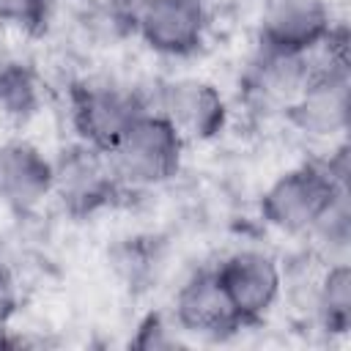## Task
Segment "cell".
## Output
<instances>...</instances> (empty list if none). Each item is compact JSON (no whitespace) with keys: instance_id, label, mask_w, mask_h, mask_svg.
Masks as SVG:
<instances>
[{"instance_id":"obj_1","label":"cell","mask_w":351,"mask_h":351,"mask_svg":"<svg viewBox=\"0 0 351 351\" xmlns=\"http://www.w3.org/2000/svg\"><path fill=\"white\" fill-rule=\"evenodd\" d=\"M186 140L156 110H145L112 148H107L110 170L118 186L145 189L176 176L184 159Z\"/></svg>"},{"instance_id":"obj_2","label":"cell","mask_w":351,"mask_h":351,"mask_svg":"<svg viewBox=\"0 0 351 351\" xmlns=\"http://www.w3.org/2000/svg\"><path fill=\"white\" fill-rule=\"evenodd\" d=\"M348 186L337 184L324 162H304L280 173L261 195V217L285 236H304L329 200Z\"/></svg>"},{"instance_id":"obj_3","label":"cell","mask_w":351,"mask_h":351,"mask_svg":"<svg viewBox=\"0 0 351 351\" xmlns=\"http://www.w3.org/2000/svg\"><path fill=\"white\" fill-rule=\"evenodd\" d=\"M69 107L77 140L107 151L145 110H151V101L137 88L112 80H85L71 88Z\"/></svg>"},{"instance_id":"obj_4","label":"cell","mask_w":351,"mask_h":351,"mask_svg":"<svg viewBox=\"0 0 351 351\" xmlns=\"http://www.w3.org/2000/svg\"><path fill=\"white\" fill-rule=\"evenodd\" d=\"M214 271L241 326L266 318L285 288L277 258L255 247L233 250L214 266Z\"/></svg>"},{"instance_id":"obj_5","label":"cell","mask_w":351,"mask_h":351,"mask_svg":"<svg viewBox=\"0 0 351 351\" xmlns=\"http://www.w3.org/2000/svg\"><path fill=\"white\" fill-rule=\"evenodd\" d=\"M132 30L162 58L195 55L208 33L206 0H134Z\"/></svg>"},{"instance_id":"obj_6","label":"cell","mask_w":351,"mask_h":351,"mask_svg":"<svg viewBox=\"0 0 351 351\" xmlns=\"http://www.w3.org/2000/svg\"><path fill=\"white\" fill-rule=\"evenodd\" d=\"M151 110L162 112L186 143H206L225 132L230 110L222 90L203 77H173L156 88Z\"/></svg>"},{"instance_id":"obj_7","label":"cell","mask_w":351,"mask_h":351,"mask_svg":"<svg viewBox=\"0 0 351 351\" xmlns=\"http://www.w3.org/2000/svg\"><path fill=\"white\" fill-rule=\"evenodd\" d=\"M55 192V162L27 137L0 143V203L16 214H36Z\"/></svg>"},{"instance_id":"obj_8","label":"cell","mask_w":351,"mask_h":351,"mask_svg":"<svg viewBox=\"0 0 351 351\" xmlns=\"http://www.w3.org/2000/svg\"><path fill=\"white\" fill-rule=\"evenodd\" d=\"M55 162V192L71 214H90L110 200L118 186L107 154L77 140L74 145L63 148Z\"/></svg>"},{"instance_id":"obj_9","label":"cell","mask_w":351,"mask_h":351,"mask_svg":"<svg viewBox=\"0 0 351 351\" xmlns=\"http://www.w3.org/2000/svg\"><path fill=\"white\" fill-rule=\"evenodd\" d=\"M335 30L326 0H266L258 16V44L288 52H313Z\"/></svg>"},{"instance_id":"obj_10","label":"cell","mask_w":351,"mask_h":351,"mask_svg":"<svg viewBox=\"0 0 351 351\" xmlns=\"http://www.w3.org/2000/svg\"><path fill=\"white\" fill-rule=\"evenodd\" d=\"M173 324L184 335L195 337H222L241 329L214 266L192 271L173 299Z\"/></svg>"},{"instance_id":"obj_11","label":"cell","mask_w":351,"mask_h":351,"mask_svg":"<svg viewBox=\"0 0 351 351\" xmlns=\"http://www.w3.org/2000/svg\"><path fill=\"white\" fill-rule=\"evenodd\" d=\"M313 71L315 66L310 52H288L258 44L247 69V82L258 99L288 107L299 96V90L310 82Z\"/></svg>"},{"instance_id":"obj_12","label":"cell","mask_w":351,"mask_h":351,"mask_svg":"<svg viewBox=\"0 0 351 351\" xmlns=\"http://www.w3.org/2000/svg\"><path fill=\"white\" fill-rule=\"evenodd\" d=\"M41 107V80L30 60L0 49V115L14 123L30 121Z\"/></svg>"},{"instance_id":"obj_13","label":"cell","mask_w":351,"mask_h":351,"mask_svg":"<svg viewBox=\"0 0 351 351\" xmlns=\"http://www.w3.org/2000/svg\"><path fill=\"white\" fill-rule=\"evenodd\" d=\"M313 315L329 335H348L351 329V269L348 261L326 263L313 282Z\"/></svg>"},{"instance_id":"obj_14","label":"cell","mask_w":351,"mask_h":351,"mask_svg":"<svg viewBox=\"0 0 351 351\" xmlns=\"http://www.w3.org/2000/svg\"><path fill=\"white\" fill-rule=\"evenodd\" d=\"M315 252L326 263L348 261V244H351V197L348 189L337 192L329 206L321 211V217L313 222V228L304 233Z\"/></svg>"},{"instance_id":"obj_15","label":"cell","mask_w":351,"mask_h":351,"mask_svg":"<svg viewBox=\"0 0 351 351\" xmlns=\"http://www.w3.org/2000/svg\"><path fill=\"white\" fill-rule=\"evenodd\" d=\"M49 0H0V25L22 33H38L47 27Z\"/></svg>"},{"instance_id":"obj_16","label":"cell","mask_w":351,"mask_h":351,"mask_svg":"<svg viewBox=\"0 0 351 351\" xmlns=\"http://www.w3.org/2000/svg\"><path fill=\"white\" fill-rule=\"evenodd\" d=\"M181 335H184V332H181L176 324H167L162 315H148V318L137 326V335L129 340V346L145 348V351H167V348L184 346Z\"/></svg>"},{"instance_id":"obj_17","label":"cell","mask_w":351,"mask_h":351,"mask_svg":"<svg viewBox=\"0 0 351 351\" xmlns=\"http://www.w3.org/2000/svg\"><path fill=\"white\" fill-rule=\"evenodd\" d=\"M16 299H19L16 280H14L11 269L5 263H0V335L5 332V326L16 310Z\"/></svg>"}]
</instances>
